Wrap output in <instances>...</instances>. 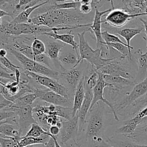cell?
I'll list each match as a JSON object with an SVG mask.
<instances>
[{"label":"cell","mask_w":147,"mask_h":147,"mask_svg":"<svg viewBox=\"0 0 147 147\" xmlns=\"http://www.w3.org/2000/svg\"><path fill=\"white\" fill-rule=\"evenodd\" d=\"M88 20V17L78 9H60L34 16L30 19L28 23L55 28L83 25Z\"/></svg>","instance_id":"1"},{"label":"cell","mask_w":147,"mask_h":147,"mask_svg":"<svg viewBox=\"0 0 147 147\" xmlns=\"http://www.w3.org/2000/svg\"><path fill=\"white\" fill-rule=\"evenodd\" d=\"M88 29L84 30L80 33H78L79 39V54L80 59L78 60V65L81 63L83 60H87L92 65L93 70L98 71L102 67L107 65L109 63L114 60L117 57H112V58H104L103 57V52L100 49L93 50L88 42L86 39L85 34L86 32H88Z\"/></svg>","instance_id":"2"},{"label":"cell","mask_w":147,"mask_h":147,"mask_svg":"<svg viewBox=\"0 0 147 147\" xmlns=\"http://www.w3.org/2000/svg\"><path fill=\"white\" fill-rule=\"evenodd\" d=\"M103 103V102H98L89 111L86 136L95 142L101 138L104 128L105 106Z\"/></svg>","instance_id":"3"},{"label":"cell","mask_w":147,"mask_h":147,"mask_svg":"<svg viewBox=\"0 0 147 147\" xmlns=\"http://www.w3.org/2000/svg\"><path fill=\"white\" fill-rule=\"evenodd\" d=\"M1 48H5L9 50L11 54L13 55L17 59V60L21 63L23 69L25 71H29L31 72V73H36V74L41 75V76H47V77L52 78L55 79V80L60 78V73L58 71H57L55 69L49 68L48 67L41 64V63H39L34 60H32V59L28 58L24 55L22 54L21 53L11 47L9 45H5Z\"/></svg>","instance_id":"4"},{"label":"cell","mask_w":147,"mask_h":147,"mask_svg":"<svg viewBox=\"0 0 147 147\" xmlns=\"http://www.w3.org/2000/svg\"><path fill=\"white\" fill-rule=\"evenodd\" d=\"M112 5V9L102 21L103 24H107L113 28H121L126 25L129 21L134 20L136 17L142 16H147L146 13L141 14H131L123 8H114L113 1H111Z\"/></svg>","instance_id":"5"},{"label":"cell","mask_w":147,"mask_h":147,"mask_svg":"<svg viewBox=\"0 0 147 147\" xmlns=\"http://www.w3.org/2000/svg\"><path fill=\"white\" fill-rule=\"evenodd\" d=\"M24 73L29 78L32 79L33 80H34L36 83H38L40 86H43V87L49 89V90H52V91L55 92V93H57V94L60 95V96H63L66 98L71 100L70 96H69L70 92H69L68 89L64 85L59 83L58 80L52 78L41 76V75L36 74V73H31V72L25 71V70H24Z\"/></svg>","instance_id":"6"},{"label":"cell","mask_w":147,"mask_h":147,"mask_svg":"<svg viewBox=\"0 0 147 147\" xmlns=\"http://www.w3.org/2000/svg\"><path fill=\"white\" fill-rule=\"evenodd\" d=\"M125 58L126 57H117L114 60L109 63L107 65L102 67L98 72L103 75L121 76L128 80L134 81L136 76L133 74L132 70L128 66L124 65V64L122 63L123 60H125Z\"/></svg>","instance_id":"7"},{"label":"cell","mask_w":147,"mask_h":147,"mask_svg":"<svg viewBox=\"0 0 147 147\" xmlns=\"http://www.w3.org/2000/svg\"><path fill=\"white\" fill-rule=\"evenodd\" d=\"M112 8L109 9L100 11L98 8L95 9V15L93 22L90 23L89 26L88 31L93 34V37L96 40V47L97 49H100L103 53H106V50L109 48V46L106 45L102 37V17L106 14H109L111 11Z\"/></svg>","instance_id":"8"},{"label":"cell","mask_w":147,"mask_h":147,"mask_svg":"<svg viewBox=\"0 0 147 147\" xmlns=\"http://www.w3.org/2000/svg\"><path fill=\"white\" fill-rule=\"evenodd\" d=\"M8 110L15 112L18 119V127L20 129V134H26L28 132L29 127H31L33 123H38L33 116V107L32 106H24V107H15L13 105L11 107L7 109Z\"/></svg>","instance_id":"9"},{"label":"cell","mask_w":147,"mask_h":147,"mask_svg":"<svg viewBox=\"0 0 147 147\" xmlns=\"http://www.w3.org/2000/svg\"><path fill=\"white\" fill-rule=\"evenodd\" d=\"M146 96H147V77L140 83H136L134 86L133 90L128 96L123 98L121 101L113 105L116 113L119 111H123L127 109L136 100Z\"/></svg>","instance_id":"10"},{"label":"cell","mask_w":147,"mask_h":147,"mask_svg":"<svg viewBox=\"0 0 147 147\" xmlns=\"http://www.w3.org/2000/svg\"><path fill=\"white\" fill-rule=\"evenodd\" d=\"M99 73V78L98 80V83L96 86H95L94 88L93 89V100L92 102L91 105V109H93V106L98 103V102H103L104 104H106V106H109V108L111 110L112 113H113V116H114L115 120L119 121V119L118 117L117 113L116 111V109H115L114 106L113 105V103H111L108 99H106V98H104L103 96V93H104V89L106 87H113V85L109 84L108 83L106 80L103 78V76L101 73Z\"/></svg>","instance_id":"11"},{"label":"cell","mask_w":147,"mask_h":147,"mask_svg":"<svg viewBox=\"0 0 147 147\" xmlns=\"http://www.w3.org/2000/svg\"><path fill=\"white\" fill-rule=\"evenodd\" d=\"M79 134L78 115L70 120H63V126L60 134V142L63 144H67L70 141H77Z\"/></svg>","instance_id":"12"},{"label":"cell","mask_w":147,"mask_h":147,"mask_svg":"<svg viewBox=\"0 0 147 147\" xmlns=\"http://www.w3.org/2000/svg\"><path fill=\"white\" fill-rule=\"evenodd\" d=\"M34 93L37 95V99H40V100H43L51 105L69 108H71V105L73 106L71 100L66 98L47 88L42 89L37 88Z\"/></svg>","instance_id":"13"},{"label":"cell","mask_w":147,"mask_h":147,"mask_svg":"<svg viewBox=\"0 0 147 147\" xmlns=\"http://www.w3.org/2000/svg\"><path fill=\"white\" fill-rule=\"evenodd\" d=\"M64 43L59 42L56 40L48 42L46 46V54L53 61L55 70L58 72L59 70H60L61 73H63L66 70V69L63 67V65H61L59 60L60 51L64 47Z\"/></svg>","instance_id":"14"},{"label":"cell","mask_w":147,"mask_h":147,"mask_svg":"<svg viewBox=\"0 0 147 147\" xmlns=\"http://www.w3.org/2000/svg\"><path fill=\"white\" fill-rule=\"evenodd\" d=\"M81 72L76 68L66 70L63 73H60V78L63 79L65 83L67 85V88L68 89L70 93H75L76 88L78 85L79 82L82 79Z\"/></svg>","instance_id":"15"},{"label":"cell","mask_w":147,"mask_h":147,"mask_svg":"<svg viewBox=\"0 0 147 147\" xmlns=\"http://www.w3.org/2000/svg\"><path fill=\"white\" fill-rule=\"evenodd\" d=\"M85 88H86V96H85L84 101H83L81 108L78 113L79 118V133L83 129V126L86 121L88 113H89L90 109H91L92 102L93 100V89L86 87V86H85Z\"/></svg>","instance_id":"16"},{"label":"cell","mask_w":147,"mask_h":147,"mask_svg":"<svg viewBox=\"0 0 147 147\" xmlns=\"http://www.w3.org/2000/svg\"><path fill=\"white\" fill-rule=\"evenodd\" d=\"M43 36H47L49 37H51L54 40L62 42L64 44H67L73 47V50L80 59V54H79V44L75 40V35L72 34V30L69 32V33L66 34H58L57 32H52L45 33Z\"/></svg>","instance_id":"17"},{"label":"cell","mask_w":147,"mask_h":147,"mask_svg":"<svg viewBox=\"0 0 147 147\" xmlns=\"http://www.w3.org/2000/svg\"><path fill=\"white\" fill-rule=\"evenodd\" d=\"M85 96H86V88H85L84 76L82 78L80 81L79 82L74 93L73 103V116H77L78 111L81 108L82 104L84 101Z\"/></svg>","instance_id":"18"},{"label":"cell","mask_w":147,"mask_h":147,"mask_svg":"<svg viewBox=\"0 0 147 147\" xmlns=\"http://www.w3.org/2000/svg\"><path fill=\"white\" fill-rule=\"evenodd\" d=\"M146 119V118L142 119L138 117V116H135L132 119L126 121L123 126L117 129L116 133L119 134L124 135L126 137H129V136L132 135L136 131V130L138 128V126L140 125L142 122L145 121Z\"/></svg>","instance_id":"19"},{"label":"cell","mask_w":147,"mask_h":147,"mask_svg":"<svg viewBox=\"0 0 147 147\" xmlns=\"http://www.w3.org/2000/svg\"><path fill=\"white\" fill-rule=\"evenodd\" d=\"M113 32L116 33L121 37L125 39L127 44L128 47H129V60L131 61L132 60V55H131V50H133L134 47L131 45V40L135 37V36L138 35V34H141L142 32L144 31L143 28H124L121 29V30H112Z\"/></svg>","instance_id":"20"},{"label":"cell","mask_w":147,"mask_h":147,"mask_svg":"<svg viewBox=\"0 0 147 147\" xmlns=\"http://www.w3.org/2000/svg\"><path fill=\"white\" fill-rule=\"evenodd\" d=\"M136 54L138 55V72L134 82L139 83L147 77V52L143 53L139 50Z\"/></svg>","instance_id":"21"},{"label":"cell","mask_w":147,"mask_h":147,"mask_svg":"<svg viewBox=\"0 0 147 147\" xmlns=\"http://www.w3.org/2000/svg\"><path fill=\"white\" fill-rule=\"evenodd\" d=\"M49 1H42L40 4H37V5L34 6V7H30V8L25 9L22 10L18 15L14 17V20H12V22L15 23V24H24V23H28L29 20H30V16L31 15L33 11H35L37 9L40 8L42 6L45 5Z\"/></svg>","instance_id":"22"},{"label":"cell","mask_w":147,"mask_h":147,"mask_svg":"<svg viewBox=\"0 0 147 147\" xmlns=\"http://www.w3.org/2000/svg\"><path fill=\"white\" fill-rule=\"evenodd\" d=\"M0 137L3 138L20 139L22 137L20 134L18 126L10 123H0Z\"/></svg>","instance_id":"23"},{"label":"cell","mask_w":147,"mask_h":147,"mask_svg":"<svg viewBox=\"0 0 147 147\" xmlns=\"http://www.w3.org/2000/svg\"><path fill=\"white\" fill-rule=\"evenodd\" d=\"M103 76L104 80L108 83L118 86V87L125 88L126 86H133L136 85V83L134 80H128L121 76H109V75H103Z\"/></svg>","instance_id":"24"},{"label":"cell","mask_w":147,"mask_h":147,"mask_svg":"<svg viewBox=\"0 0 147 147\" xmlns=\"http://www.w3.org/2000/svg\"><path fill=\"white\" fill-rule=\"evenodd\" d=\"M13 48L21 53L24 56L32 60H35V55H34L32 49V46L26 44L24 42H20L17 38L13 39Z\"/></svg>","instance_id":"25"},{"label":"cell","mask_w":147,"mask_h":147,"mask_svg":"<svg viewBox=\"0 0 147 147\" xmlns=\"http://www.w3.org/2000/svg\"><path fill=\"white\" fill-rule=\"evenodd\" d=\"M59 60L61 64L71 66V69L76 68L78 65V57L76 53H72V52L63 53V54L60 55Z\"/></svg>","instance_id":"26"},{"label":"cell","mask_w":147,"mask_h":147,"mask_svg":"<svg viewBox=\"0 0 147 147\" xmlns=\"http://www.w3.org/2000/svg\"><path fill=\"white\" fill-rule=\"evenodd\" d=\"M50 136V134L48 131L45 130L38 123H33L31 127L29 129L28 132L24 135V137H33L39 138L41 136Z\"/></svg>","instance_id":"27"},{"label":"cell","mask_w":147,"mask_h":147,"mask_svg":"<svg viewBox=\"0 0 147 147\" xmlns=\"http://www.w3.org/2000/svg\"><path fill=\"white\" fill-rule=\"evenodd\" d=\"M36 99H37L36 93H29L17 99L14 102V106L15 107H24V106H32Z\"/></svg>","instance_id":"28"},{"label":"cell","mask_w":147,"mask_h":147,"mask_svg":"<svg viewBox=\"0 0 147 147\" xmlns=\"http://www.w3.org/2000/svg\"><path fill=\"white\" fill-rule=\"evenodd\" d=\"M31 46L33 53L35 55V57L46 53L45 44L43 42V41H42L40 39L37 38V37H34L32 42Z\"/></svg>","instance_id":"29"},{"label":"cell","mask_w":147,"mask_h":147,"mask_svg":"<svg viewBox=\"0 0 147 147\" xmlns=\"http://www.w3.org/2000/svg\"><path fill=\"white\" fill-rule=\"evenodd\" d=\"M106 45L109 46V47L119 52L123 57H129V50L127 45H123L121 43H108Z\"/></svg>","instance_id":"30"},{"label":"cell","mask_w":147,"mask_h":147,"mask_svg":"<svg viewBox=\"0 0 147 147\" xmlns=\"http://www.w3.org/2000/svg\"><path fill=\"white\" fill-rule=\"evenodd\" d=\"M109 142L111 143V145L115 147H147L146 144H139L133 142L115 140L113 139H109Z\"/></svg>","instance_id":"31"},{"label":"cell","mask_w":147,"mask_h":147,"mask_svg":"<svg viewBox=\"0 0 147 147\" xmlns=\"http://www.w3.org/2000/svg\"><path fill=\"white\" fill-rule=\"evenodd\" d=\"M102 37H103V40L106 44H108V43H121L123 45H127L124 42L122 41L116 34L110 33L107 30L102 32Z\"/></svg>","instance_id":"32"},{"label":"cell","mask_w":147,"mask_h":147,"mask_svg":"<svg viewBox=\"0 0 147 147\" xmlns=\"http://www.w3.org/2000/svg\"><path fill=\"white\" fill-rule=\"evenodd\" d=\"M21 139L0 137V147H16Z\"/></svg>","instance_id":"33"},{"label":"cell","mask_w":147,"mask_h":147,"mask_svg":"<svg viewBox=\"0 0 147 147\" xmlns=\"http://www.w3.org/2000/svg\"><path fill=\"white\" fill-rule=\"evenodd\" d=\"M0 63H1V65H2L3 67L10 70L12 73H15L16 70H19V69L20 70V67L13 64L7 57H0Z\"/></svg>","instance_id":"34"},{"label":"cell","mask_w":147,"mask_h":147,"mask_svg":"<svg viewBox=\"0 0 147 147\" xmlns=\"http://www.w3.org/2000/svg\"><path fill=\"white\" fill-rule=\"evenodd\" d=\"M0 70H0V78H1L11 80V81H15L16 77L14 73L9 71L7 68L3 67L2 65L0 66Z\"/></svg>","instance_id":"35"},{"label":"cell","mask_w":147,"mask_h":147,"mask_svg":"<svg viewBox=\"0 0 147 147\" xmlns=\"http://www.w3.org/2000/svg\"><path fill=\"white\" fill-rule=\"evenodd\" d=\"M91 2L92 1H90V0H80L81 5L79 9L80 12H81L83 14H88L91 12L92 9H93Z\"/></svg>","instance_id":"36"},{"label":"cell","mask_w":147,"mask_h":147,"mask_svg":"<svg viewBox=\"0 0 147 147\" xmlns=\"http://www.w3.org/2000/svg\"><path fill=\"white\" fill-rule=\"evenodd\" d=\"M31 1L32 0H20V1H18V3H17V4H16L14 8V10L12 11L13 14H15V12L17 11L22 9V7L24 9V7L28 5Z\"/></svg>","instance_id":"37"},{"label":"cell","mask_w":147,"mask_h":147,"mask_svg":"<svg viewBox=\"0 0 147 147\" xmlns=\"http://www.w3.org/2000/svg\"><path fill=\"white\" fill-rule=\"evenodd\" d=\"M13 105H14L13 102L7 100L2 95H1V99H0V111L4 110V109H7L9 107H11Z\"/></svg>","instance_id":"38"},{"label":"cell","mask_w":147,"mask_h":147,"mask_svg":"<svg viewBox=\"0 0 147 147\" xmlns=\"http://www.w3.org/2000/svg\"><path fill=\"white\" fill-rule=\"evenodd\" d=\"M96 143V147H115L112 146V145H111L108 142H106L105 140H103V139L102 137L99 138Z\"/></svg>","instance_id":"39"},{"label":"cell","mask_w":147,"mask_h":147,"mask_svg":"<svg viewBox=\"0 0 147 147\" xmlns=\"http://www.w3.org/2000/svg\"><path fill=\"white\" fill-rule=\"evenodd\" d=\"M60 131H61V129H60L59 126H50V129H49V133H50V135H52V136H57V135L60 134Z\"/></svg>","instance_id":"40"},{"label":"cell","mask_w":147,"mask_h":147,"mask_svg":"<svg viewBox=\"0 0 147 147\" xmlns=\"http://www.w3.org/2000/svg\"><path fill=\"white\" fill-rule=\"evenodd\" d=\"M139 20H140V21L142 22V23H143V25H144V31L145 34H146V37H143V39L144 40L146 41V48H147V20H143L142 18H139Z\"/></svg>","instance_id":"41"},{"label":"cell","mask_w":147,"mask_h":147,"mask_svg":"<svg viewBox=\"0 0 147 147\" xmlns=\"http://www.w3.org/2000/svg\"><path fill=\"white\" fill-rule=\"evenodd\" d=\"M136 116H138L140 119H144L145 118H147V106L146 108H144V109H142L139 113H138L136 115Z\"/></svg>","instance_id":"42"},{"label":"cell","mask_w":147,"mask_h":147,"mask_svg":"<svg viewBox=\"0 0 147 147\" xmlns=\"http://www.w3.org/2000/svg\"><path fill=\"white\" fill-rule=\"evenodd\" d=\"M4 16H9V17H12L13 19H14L13 13L9 12V11H4V9H0V19H1V20H2L3 17H4Z\"/></svg>","instance_id":"43"},{"label":"cell","mask_w":147,"mask_h":147,"mask_svg":"<svg viewBox=\"0 0 147 147\" xmlns=\"http://www.w3.org/2000/svg\"><path fill=\"white\" fill-rule=\"evenodd\" d=\"M44 147H55V142L53 140V138L50 137V139L47 141V143L45 145H44Z\"/></svg>","instance_id":"44"},{"label":"cell","mask_w":147,"mask_h":147,"mask_svg":"<svg viewBox=\"0 0 147 147\" xmlns=\"http://www.w3.org/2000/svg\"><path fill=\"white\" fill-rule=\"evenodd\" d=\"M7 49L1 48V50H0V57H7Z\"/></svg>","instance_id":"45"},{"label":"cell","mask_w":147,"mask_h":147,"mask_svg":"<svg viewBox=\"0 0 147 147\" xmlns=\"http://www.w3.org/2000/svg\"><path fill=\"white\" fill-rule=\"evenodd\" d=\"M50 137L53 138V140H54L55 142V147H62L60 146V144H59L58 141H57V139L56 138V136H52V135H50Z\"/></svg>","instance_id":"46"},{"label":"cell","mask_w":147,"mask_h":147,"mask_svg":"<svg viewBox=\"0 0 147 147\" xmlns=\"http://www.w3.org/2000/svg\"><path fill=\"white\" fill-rule=\"evenodd\" d=\"M70 147H83L81 145L79 144L78 141H73V143L70 144Z\"/></svg>","instance_id":"47"},{"label":"cell","mask_w":147,"mask_h":147,"mask_svg":"<svg viewBox=\"0 0 147 147\" xmlns=\"http://www.w3.org/2000/svg\"><path fill=\"white\" fill-rule=\"evenodd\" d=\"M29 147H34V146H29Z\"/></svg>","instance_id":"48"}]
</instances>
